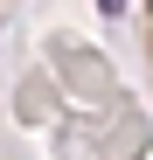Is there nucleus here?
Wrapping results in <instances>:
<instances>
[{
    "label": "nucleus",
    "instance_id": "1",
    "mask_svg": "<svg viewBox=\"0 0 153 160\" xmlns=\"http://www.w3.org/2000/svg\"><path fill=\"white\" fill-rule=\"evenodd\" d=\"M97 7H105V14H118V7H125V0H97Z\"/></svg>",
    "mask_w": 153,
    "mask_h": 160
}]
</instances>
